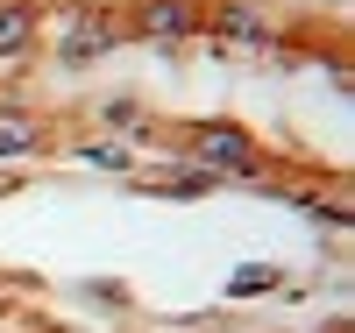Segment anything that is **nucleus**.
<instances>
[{"mask_svg":"<svg viewBox=\"0 0 355 333\" xmlns=\"http://www.w3.org/2000/svg\"><path fill=\"white\" fill-rule=\"evenodd\" d=\"M121 36H128V15L107 8V0H71V8L57 15V57H64V64H93V57H107Z\"/></svg>","mask_w":355,"mask_h":333,"instance_id":"1","label":"nucleus"},{"mask_svg":"<svg viewBox=\"0 0 355 333\" xmlns=\"http://www.w3.org/2000/svg\"><path fill=\"white\" fill-rule=\"evenodd\" d=\"M185 149H192V163H206V177H256L263 170V142L249 128H234V120L185 128Z\"/></svg>","mask_w":355,"mask_h":333,"instance_id":"2","label":"nucleus"},{"mask_svg":"<svg viewBox=\"0 0 355 333\" xmlns=\"http://www.w3.org/2000/svg\"><path fill=\"white\" fill-rule=\"evenodd\" d=\"M206 28L199 0H135L128 8V36H150V43H185Z\"/></svg>","mask_w":355,"mask_h":333,"instance_id":"3","label":"nucleus"},{"mask_svg":"<svg viewBox=\"0 0 355 333\" xmlns=\"http://www.w3.org/2000/svg\"><path fill=\"white\" fill-rule=\"evenodd\" d=\"M206 28H214L220 43H234V50H270V28H263V21H256V15L242 8V0L214 8V15H206Z\"/></svg>","mask_w":355,"mask_h":333,"instance_id":"4","label":"nucleus"},{"mask_svg":"<svg viewBox=\"0 0 355 333\" xmlns=\"http://www.w3.org/2000/svg\"><path fill=\"white\" fill-rule=\"evenodd\" d=\"M36 149H43V120L28 114V107H0V163L36 156Z\"/></svg>","mask_w":355,"mask_h":333,"instance_id":"5","label":"nucleus"},{"mask_svg":"<svg viewBox=\"0 0 355 333\" xmlns=\"http://www.w3.org/2000/svg\"><path fill=\"white\" fill-rule=\"evenodd\" d=\"M36 28H43V15L28 0H0V57H28L36 50Z\"/></svg>","mask_w":355,"mask_h":333,"instance_id":"6","label":"nucleus"},{"mask_svg":"<svg viewBox=\"0 0 355 333\" xmlns=\"http://www.w3.org/2000/svg\"><path fill=\"white\" fill-rule=\"evenodd\" d=\"M263 291H277V269L270 262H242L227 277V298H263Z\"/></svg>","mask_w":355,"mask_h":333,"instance_id":"7","label":"nucleus"},{"mask_svg":"<svg viewBox=\"0 0 355 333\" xmlns=\"http://www.w3.org/2000/svg\"><path fill=\"white\" fill-rule=\"evenodd\" d=\"M100 120H107V128H121V135H142V107H135V100H107Z\"/></svg>","mask_w":355,"mask_h":333,"instance_id":"8","label":"nucleus"},{"mask_svg":"<svg viewBox=\"0 0 355 333\" xmlns=\"http://www.w3.org/2000/svg\"><path fill=\"white\" fill-rule=\"evenodd\" d=\"M78 163H93V170H128L135 156H128V149H107V142H93V149H78Z\"/></svg>","mask_w":355,"mask_h":333,"instance_id":"9","label":"nucleus"},{"mask_svg":"<svg viewBox=\"0 0 355 333\" xmlns=\"http://www.w3.org/2000/svg\"><path fill=\"white\" fill-rule=\"evenodd\" d=\"M327 333H348V326H327Z\"/></svg>","mask_w":355,"mask_h":333,"instance_id":"10","label":"nucleus"}]
</instances>
